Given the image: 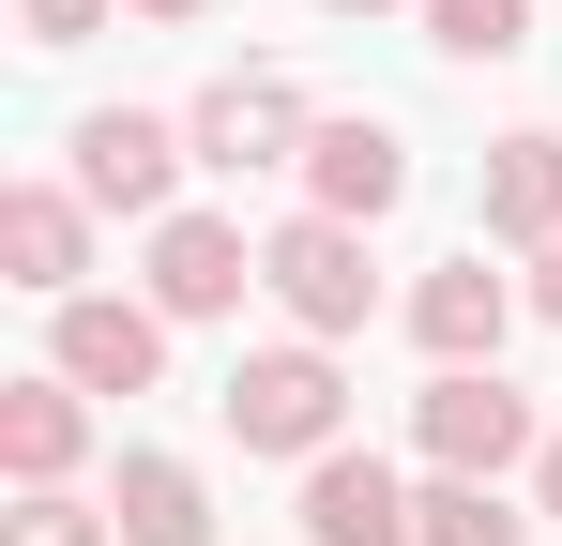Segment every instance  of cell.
I'll return each instance as SVG.
<instances>
[{"label":"cell","mask_w":562,"mask_h":546,"mask_svg":"<svg viewBox=\"0 0 562 546\" xmlns=\"http://www.w3.org/2000/svg\"><path fill=\"white\" fill-rule=\"evenodd\" d=\"M213 410H228V441H244V455H335V425H350V379H335V350L304 334V350H244Z\"/></svg>","instance_id":"cell-1"},{"label":"cell","mask_w":562,"mask_h":546,"mask_svg":"<svg viewBox=\"0 0 562 546\" xmlns=\"http://www.w3.org/2000/svg\"><path fill=\"white\" fill-rule=\"evenodd\" d=\"M411 441H426V470H471V486H502L517 455H548V425H532V395H517L502 364H441V379L411 395Z\"/></svg>","instance_id":"cell-2"},{"label":"cell","mask_w":562,"mask_h":546,"mask_svg":"<svg viewBox=\"0 0 562 546\" xmlns=\"http://www.w3.org/2000/svg\"><path fill=\"white\" fill-rule=\"evenodd\" d=\"M259 288H274L304 334H366L380 259H366V228H350V213H289L274 243H259Z\"/></svg>","instance_id":"cell-3"},{"label":"cell","mask_w":562,"mask_h":546,"mask_svg":"<svg viewBox=\"0 0 562 546\" xmlns=\"http://www.w3.org/2000/svg\"><path fill=\"white\" fill-rule=\"evenodd\" d=\"M198 168H304V137H319V106H304V77H289V61H244V77H213L198 91Z\"/></svg>","instance_id":"cell-4"},{"label":"cell","mask_w":562,"mask_h":546,"mask_svg":"<svg viewBox=\"0 0 562 546\" xmlns=\"http://www.w3.org/2000/svg\"><path fill=\"white\" fill-rule=\"evenodd\" d=\"M183 168H198V137L153 122V106H92V122H77V197H92V213H168Z\"/></svg>","instance_id":"cell-5"},{"label":"cell","mask_w":562,"mask_h":546,"mask_svg":"<svg viewBox=\"0 0 562 546\" xmlns=\"http://www.w3.org/2000/svg\"><path fill=\"white\" fill-rule=\"evenodd\" d=\"M304 546H426V501L380 470V455H304Z\"/></svg>","instance_id":"cell-6"},{"label":"cell","mask_w":562,"mask_h":546,"mask_svg":"<svg viewBox=\"0 0 562 546\" xmlns=\"http://www.w3.org/2000/svg\"><path fill=\"white\" fill-rule=\"evenodd\" d=\"M61 379H77V395H153V379H168V304L77 288V304H61Z\"/></svg>","instance_id":"cell-7"},{"label":"cell","mask_w":562,"mask_h":546,"mask_svg":"<svg viewBox=\"0 0 562 546\" xmlns=\"http://www.w3.org/2000/svg\"><path fill=\"white\" fill-rule=\"evenodd\" d=\"M395 197H411V137H395V122H319V137H304V213L380 228Z\"/></svg>","instance_id":"cell-8"},{"label":"cell","mask_w":562,"mask_h":546,"mask_svg":"<svg viewBox=\"0 0 562 546\" xmlns=\"http://www.w3.org/2000/svg\"><path fill=\"white\" fill-rule=\"evenodd\" d=\"M244 288H259V259H244L228 213H153V304L168 319H228Z\"/></svg>","instance_id":"cell-9"},{"label":"cell","mask_w":562,"mask_h":546,"mask_svg":"<svg viewBox=\"0 0 562 546\" xmlns=\"http://www.w3.org/2000/svg\"><path fill=\"white\" fill-rule=\"evenodd\" d=\"M0 259H15V288L77 304V273H92V197H77V182H0Z\"/></svg>","instance_id":"cell-10"},{"label":"cell","mask_w":562,"mask_h":546,"mask_svg":"<svg viewBox=\"0 0 562 546\" xmlns=\"http://www.w3.org/2000/svg\"><path fill=\"white\" fill-rule=\"evenodd\" d=\"M517 304H532V288H502L486 259H441L426 288H411V334H426V364H502Z\"/></svg>","instance_id":"cell-11"},{"label":"cell","mask_w":562,"mask_h":546,"mask_svg":"<svg viewBox=\"0 0 562 546\" xmlns=\"http://www.w3.org/2000/svg\"><path fill=\"white\" fill-rule=\"evenodd\" d=\"M77 455H92V410H77V379H61V364L0 395V470H15V486H61Z\"/></svg>","instance_id":"cell-12"},{"label":"cell","mask_w":562,"mask_h":546,"mask_svg":"<svg viewBox=\"0 0 562 546\" xmlns=\"http://www.w3.org/2000/svg\"><path fill=\"white\" fill-rule=\"evenodd\" d=\"M486 243H562V137H486Z\"/></svg>","instance_id":"cell-13"},{"label":"cell","mask_w":562,"mask_h":546,"mask_svg":"<svg viewBox=\"0 0 562 546\" xmlns=\"http://www.w3.org/2000/svg\"><path fill=\"white\" fill-rule=\"evenodd\" d=\"M122 546H213V501H198V470L183 455H122Z\"/></svg>","instance_id":"cell-14"},{"label":"cell","mask_w":562,"mask_h":546,"mask_svg":"<svg viewBox=\"0 0 562 546\" xmlns=\"http://www.w3.org/2000/svg\"><path fill=\"white\" fill-rule=\"evenodd\" d=\"M426 546H532V516H517L502 486H471V470H441V486H426Z\"/></svg>","instance_id":"cell-15"},{"label":"cell","mask_w":562,"mask_h":546,"mask_svg":"<svg viewBox=\"0 0 562 546\" xmlns=\"http://www.w3.org/2000/svg\"><path fill=\"white\" fill-rule=\"evenodd\" d=\"M426 46L441 61H517L532 46V0H426Z\"/></svg>","instance_id":"cell-16"},{"label":"cell","mask_w":562,"mask_h":546,"mask_svg":"<svg viewBox=\"0 0 562 546\" xmlns=\"http://www.w3.org/2000/svg\"><path fill=\"white\" fill-rule=\"evenodd\" d=\"M0 546H106V516H92V501H61V486H31V501L0 516Z\"/></svg>","instance_id":"cell-17"},{"label":"cell","mask_w":562,"mask_h":546,"mask_svg":"<svg viewBox=\"0 0 562 546\" xmlns=\"http://www.w3.org/2000/svg\"><path fill=\"white\" fill-rule=\"evenodd\" d=\"M15 31H31V46H92L106 0H15Z\"/></svg>","instance_id":"cell-18"},{"label":"cell","mask_w":562,"mask_h":546,"mask_svg":"<svg viewBox=\"0 0 562 546\" xmlns=\"http://www.w3.org/2000/svg\"><path fill=\"white\" fill-rule=\"evenodd\" d=\"M532 319H562V243H532Z\"/></svg>","instance_id":"cell-19"},{"label":"cell","mask_w":562,"mask_h":546,"mask_svg":"<svg viewBox=\"0 0 562 546\" xmlns=\"http://www.w3.org/2000/svg\"><path fill=\"white\" fill-rule=\"evenodd\" d=\"M532 486H548V516H562V425H548V455H532Z\"/></svg>","instance_id":"cell-20"},{"label":"cell","mask_w":562,"mask_h":546,"mask_svg":"<svg viewBox=\"0 0 562 546\" xmlns=\"http://www.w3.org/2000/svg\"><path fill=\"white\" fill-rule=\"evenodd\" d=\"M137 15H198V0H137Z\"/></svg>","instance_id":"cell-21"},{"label":"cell","mask_w":562,"mask_h":546,"mask_svg":"<svg viewBox=\"0 0 562 546\" xmlns=\"http://www.w3.org/2000/svg\"><path fill=\"white\" fill-rule=\"evenodd\" d=\"M335 15H395V0H335Z\"/></svg>","instance_id":"cell-22"}]
</instances>
